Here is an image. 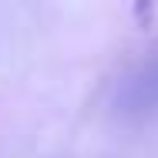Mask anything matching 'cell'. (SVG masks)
<instances>
[{
    "mask_svg": "<svg viewBox=\"0 0 158 158\" xmlns=\"http://www.w3.org/2000/svg\"><path fill=\"white\" fill-rule=\"evenodd\" d=\"M114 104L121 114L155 118L158 114V51L135 64L114 88Z\"/></svg>",
    "mask_w": 158,
    "mask_h": 158,
    "instance_id": "cell-1",
    "label": "cell"
}]
</instances>
